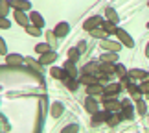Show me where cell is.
I'll return each mask as SVG.
<instances>
[{
  "label": "cell",
  "mask_w": 149,
  "mask_h": 133,
  "mask_svg": "<svg viewBox=\"0 0 149 133\" xmlns=\"http://www.w3.org/2000/svg\"><path fill=\"white\" fill-rule=\"evenodd\" d=\"M26 32L30 33V35H39V33H41L37 26H28V28H26Z\"/></svg>",
  "instance_id": "obj_32"
},
{
  "label": "cell",
  "mask_w": 149,
  "mask_h": 133,
  "mask_svg": "<svg viewBox=\"0 0 149 133\" xmlns=\"http://www.w3.org/2000/svg\"><path fill=\"white\" fill-rule=\"evenodd\" d=\"M9 4L13 6V8H17V11H26V9L31 8V4L28 2V0H11Z\"/></svg>",
  "instance_id": "obj_1"
},
{
  "label": "cell",
  "mask_w": 149,
  "mask_h": 133,
  "mask_svg": "<svg viewBox=\"0 0 149 133\" xmlns=\"http://www.w3.org/2000/svg\"><path fill=\"white\" fill-rule=\"evenodd\" d=\"M52 76H54V78H63V80L68 78L65 74V70H61V68H52Z\"/></svg>",
  "instance_id": "obj_22"
},
{
  "label": "cell",
  "mask_w": 149,
  "mask_h": 133,
  "mask_svg": "<svg viewBox=\"0 0 149 133\" xmlns=\"http://www.w3.org/2000/svg\"><path fill=\"white\" fill-rule=\"evenodd\" d=\"M136 109H138L140 115H146V103L142 100H136Z\"/></svg>",
  "instance_id": "obj_31"
},
{
  "label": "cell",
  "mask_w": 149,
  "mask_h": 133,
  "mask_svg": "<svg viewBox=\"0 0 149 133\" xmlns=\"http://www.w3.org/2000/svg\"><path fill=\"white\" fill-rule=\"evenodd\" d=\"M120 87H122V85H118V83L107 85V89H105V92H109V94H116V92L120 91Z\"/></svg>",
  "instance_id": "obj_23"
},
{
  "label": "cell",
  "mask_w": 149,
  "mask_h": 133,
  "mask_svg": "<svg viewBox=\"0 0 149 133\" xmlns=\"http://www.w3.org/2000/svg\"><path fill=\"white\" fill-rule=\"evenodd\" d=\"M101 61H109V63H111V61H116V54H114V52H112V54H103L101 56Z\"/></svg>",
  "instance_id": "obj_28"
},
{
  "label": "cell",
  "mask_w": 149,
  "mask_h": 133,
  "mask_svg": "<svg viewBox=\"0 0 149 133\" xmlns=\"http://www.w3.org/2000/svg\"><path fill=\"white\" fill-rule=\"evenodd\" d=\"M8 65H20L22 63V57L19 56V54H11V56H8Z\"/></svg>",
  "instance_id": "obj_15"
},
{
  "label": "cell",
  "mask_w": 149,
  "mask_h": 133,
  "mask_svg": "<svg viewBox=\"0 0 149 133\" xmlns=\"http://www.w3.org/2000/svg\"><path fill=\"white\" fill-rule=\"evenodd\" d=\"M116 35L120 37V41H122L125 46H129V48L134 44V43H133V39H131V37H129V35H127V33H125L123 30H116Z\"/></svg>",
  "instance_id": "obj_5"
},
{
  "label": "cell",
  "mask_w": 149,
  "mask_h": 133,
  "mask_svg": "<svg viewBox=\"0 0 149 133\" xmlns=\"http://www.w3.org/2000/svg\"><path fill=\"white\" fill-rule=\"evenodd\" d=\"M8 9H9V2L8 0H2V2H0V13H2V17H6Z\"/></svg>",
  "instance_id": "obj_26"
},
{
  "label": "cell",
  "mask_w": 149,
  "mask_h": 133,
  "mask_svg": "<svg viewBox=\"0 0 149 133\" xmlns=\"http://www.w3.org/2000/svg\"><path fill=\"white\" fill-rule=\"evenodd\" d=\"M63 70H65V74H66V76H70V78H74V76H76V67H74V61H70V59H68L66 61V65H65V68H63Z\"/></svg>",
  "instance_id": "obj_9"
},
{
  "label": "cell",
  "mask_w": 149,
  "mask_h": 133,
  "mask_svg": "<svg viewBox=\"0 0 149 133\" xmlns=\"http://www.w3.org/2000/svg\"><path fill=\"white\" fill-rule=\"evenodd\" d=\"M146 56L149 57V44H147V48H146Z\"/></svg>",
  "instance_id": "obj_38"
},
{
  "label": "cell",
  "mask_w": 149,
  "mask_h": 133,
  "mask_svg": "<svg viewBox=\"0 0 149 133\" xmlns=\"http://www.w3.org/2000/svg\"><path fill=\"white\" fill-rule=\"evenodd\" d=\"M35 52H39V54H48V52H50L48 43H41V44H37V46H35Z\"/></svg>",
  "instance_id": "obj_18"
},
{
  "label": "cell",
  "mask_w": 149,
  "mask_h": 133,
  "mask_svg": "<svg viewBox=\"0 0 149 133\" xmlns=\"http://www.w3.org/2000/svg\"><path fill=\"white\" fill-rule=\"evenodd\" d=\"M30 20L33 22V24H35L37 28H41L42 24H44V20H42V17L41 15H39L37 13V11H31V13H30Z\"/></svg>",
  "instance_id": "obj_10"
},
{
  "label": "cell",
  "mask_w": 149,
  "mask_h": 133,
  "mask_svg": "<svg viewBox=\"0 0 149 133\" xmlns=\"http://www.w3.org/2000/svg\"><path fill=\"white\" fill-rule=\"evenodd\" d=\"M65 85H66L70 91H76L79 83H77V80H74V78H66V80H65Z\"/></svg>",
  "instance_id": "obj_17"
},
{
  "label": "cell",
  "mask_w": 149,
  "mask_h": 133,
  "mask_svg": "<svg viewBox=\"0 0 149 133\" xmlns=\"http://www.w3.org/2000/svg\"><path fill=\"white\" fill-rule=\"evenodd\" d=\"M100 24H103V22L98 19V17H94V19H88L87 22H85V26H83V28H85L87 32H92L94 28H96V26H100Z\"/></svg>",
  "instance_id": "obj_6"
},
{
  "label": "cell",
  "mask_w": 149,
  "mask_h": 133,
  "mask_svg": "<svg viewBox=\"0 0 149 133\" xmlns=\"http://www.w3.org/2000/svg\"><path fill=\"white\" fill-rule=\"evenodd\" d=\"M101 48L111 50V52H118L120 48H122V44H120V43H112V41H103L101 43Z\"/></svg>",
  "instance_id": "obj_7"
},
{
  "label": "cell",
  "mask_w": 149,
  "mask_h": 133,
  "mask_svg": "<svg viewBox=\"0 0 149 133\" xmlns=\"http://www.w3.org/2000/svg\"><path fill=\"white\" fill-rule=\"evenodd\" d=\"M61 133H77V126L76 124H70V126H66V128H63Z\"/></svg>",
  "instance_id": "obj_30"
},
{
  "label": "cell",
  "mask_w": 149,
  "mask_h": 133,
  "mask_svg": "<svg viewBox=\"0 0 149 133\" xmlns=\"http://www.w3.org/2000/svg\"><path fill=\"white\" fill-rule=\"evenodd\" d=\"M147 28H149V22H147Z\"/></svg>",
  "instance_id": "obj_40"
},
{
  "label": "cell",
  "mask_w": 149,
  "mask_h": 133,
  "mask_svg": "<svg viewBox=\"0 0 149 133\" xmlns=\"http://www.w3.org/2000/svg\"><path fill=\"white\" fill-rule=\"evenodd\" d=\"M100 70H101V72H105L107 76H109V74H112L114 70H116V67H112L111 63H105V65H103V67H100Z\"/></svg>",
  "instance_id": "obj_21"
},
{
  "label": "cell",
  "mask_w": 149,
  "mask_h": 133,
  "mask_svg": "<svg viewBox=\"0 0 149 133\" xmlns=\"http://www.w3.org/2000/svg\"><path fill=\"white\" fill-rule=\"evenodd\" d=\"M116 72H118V76H120V78H125V74H127V70H125L122 65H118V67H116Z\"/></svg>",
  "instance_id": "obj_33"
},
{
  "label": "cell",
  "mask_w": 149,
  "mask_h": 133,
  "mask_svg": "<svg viewBox=\"0 0 149 133\" xmlns=\"http://www.w3.org/2000/svg\"><path fill=\"white\" fill-rule=\"evenodd\" d=\"M92 35H94V37H105L101 30H92Z\"/></svg>",
  "instance_id": "obj_35"
},
{
  "label": "cell",
  "mask_w": 149,
  "mask_h": 133,
  "mask_svg": "<svg viewBox=\"0 0 149 133\" xmlns=\"http://www.w3.org/2000/svg\"><path fill=\"white\" fill-rule=\"evenodd\" d=\"M129 76H131V78H138V80H142V78H146L147 74H146L144 70H136V68H134V70L129 72Z\"/></svg>",
  "instance_id": "obj_24"
},
{
  "label": "cell",
  "mask_w": 149,
  "mask_h": 133,
  "mask_svg": "<svg viewBox=\"0 0 149 133\" xmlns=\"http://www.w3.org/2000/svg\"><path fill=\"white\" fill-rule=\"evenodd\" d=\"M103 30H105V32H114V33H116V28H114V22H103Z\"/></svg>",
  "instance_id": "obj_29"
},
{
  "label": "cell",
  "mask_w": 149,
  "mask_h": 133,
  "mask_svg": "<svg viewBox=\"0 0 149 133\" xmlns=\"http://www.w3.org/2000/svg\"><path fill=\"white\" fill-rule=\"evenodd\" d=\"M107 17L111 19V22H118V15H116V11L112 8H107Z\"/></svg>",
  "instance_id": "obj_25"
},
{
  "label": "cell",
  "mask_w": 149,
  "mask_h": 133,
  "mask_svg": "<svg viewBox=\"0 0 149 133\" xmlns=\"http://www.w3.org/2000/svg\"><path fill=\"white\" fill-rule=\"evenodd\" d=\"M147 100H149V94H147Z\"/></svg>",
  "instance_id": "obj_39"
},
{
  "label": "cell",
  "mask_w": 149,
  "mask_h": 133,
  "mask_svg": "<svg viewBox=\"0 0 149 133\" xmlns=\"http://www.w3.org/2000/svg\"><path fill=\"white\" fill-rule=\"evenodd\" d=\"M85 107H87V111H88V113H92V115L98 111V106H96V102L92 100V96H88L87 100H85Z\"/></svg>",
  "instance_id": "obj_11"
},
{
  "label": "cell",
  "mask_w": 149,
  "mask_h": 133,
  "mask_svg": "<svg viewBox=\"0 0 149 133\" xmlns=\"http://www.w3.org/2000/svg\"><path fill=\"white\" fill-rule=\"evenodd\" d=\"M55 59H57V54H54V52H48V54H42L41 63H42V65H48V63H54Z\"/></svg>",
  "instance_id": "obj_12"
},
{
  "label": "cell",
  "mask_w": 149,
  "mask_h": 133,
  "mask_svg": "<svg viewBox=\"0 0 149 133\" xmlns=\"http://www.w3.org/2000/svg\"><path fill=\"white\" fill-rule=\"evenodd\" d=\"M68 30H70V28H68L66 22H59V24H57V28L54 30V33H55V37H65L66 33H68Z\"/></svg>",
  "instance_id": "obj_2"
},
{
  "label": "cell",
  "mask_w": 149,
  "mask_h": 133,
  "mask_svg": "<svg viewBox=\"0 0 149 133\" xmlns=\"http://www.w3.org/2000/svg\"><path fill=\"white\" fill-rule=\"evenodd\" d=\"M122 109V103L116 102V100H111V102H105V111L109 113H118Z\"/></svg>",
  "instance_id": "obj_3"
},
{
  "label": "cell",
  "mask_w": 149,
  "mask_h": 133,
  "mask_svg": "<svg viewBox=\"0 0 149 133\" xmlns=\"http://www.w3.org/2000/svg\"><path fill=\"white\" fill-rule=\"evenodd\" d=\"M15 20L19 22L20 26H26L28 28V17L24 15V11H17V13H15Z\"/></svg>",
  "instance_id": "obj_13"
},
{
  "label": "cell",
  "mask_w": 149,
  "mask_h": 133,
  "mask_svg": "<svg viewBox=\"0 0 149 133\" xmlns=\"http://www.w3.org/2000/svg\"><path fill=\"white\" fill-rule=\"evenodd\" d=\"M109 117H111V113H109V111H103V113L96 111V113L92 115V120H94V124H100L101 120H107Z\"/></svg>",
  "instance_id": "obj_8"
},
{
  "label": "cell",
  "mask_w": 149,
  "mask_h": 133,
  "mask_svg": "<svg viewBox=\"0 0 149 133\" xmlns=\"http://www.w3.org/2000/svg\"><path fill=\"white\" fill-rule=\"evenodd\" d=\"M0 26H2V28H9V22L2 17V20H0Z\"/></svg>",
  "instance_id": "obj_36"
},
{
  "label": "cell",
  "mask_w": 149,
  "mask_h": 133,
  "mask_svg": "<svg viewBox=\"0 0 149 133\" xmlns=\"http://www.w3.org/2000/svg\"><path fill=\"white\" fill-rule=\"evenodd\" d=\"M100 94H105V89H103L100 83L88 85V96H100Z\"/></svg>",
  "instance_id": "obj_4"
},
{
  "label": "cell",
  "mask_w": 149,
  "mask_h": 133,
  "mask_svg": "<svg viewBox=\"0 0 149 133\" xmlns=\"http://www.w3.org/2000/svg\"><path fill=\"white\" fill-rule=\"evenodd\" d=\"M61 113H63V103L61 102H55L54 106H52V117H61Z\"/></svg>",
  "instance_id": "obj_14"
},
{
  "label": "cell",
  "mask_w": 149,
  "mask_h": 133,
  "mask_svg": "<svg viewBox=\"0 0 149 133\" xmlns=\"http://www.w3.org/2000/svg\"><path fill=\"white\" fill-rule=\"evenodd\" d=\"M123 106H125V109H123V115H122V117L123 118H133V107H131L129 106V102H123Z\"/></svg>",
  "instance_id": "obj_19"
},
{
  "label": "cell",
  "mask_w": 149,
  "mask_h": 133,
  "mask_svg": "<svg viewBox=\"0 0 149 133\" xmlns=\"http://www.w3.org/2000/svg\"><path fill=\"white\" fill-rule=\"evenodd\" d=\"M77 57H79V50H77V48L68 50V59H70V61H76Z\"/></svg>",
  "instance_id": "obj_27"
},
{
  "label": "cell",
  "mask_w": 149,
  "mask_h": 133,
  "mask_svg": "<svg viewBox=\"0 0 149 133\" xmlns=\"http://www.w3.org/2000/svg\"><path fill=\"white\" fill-rule=\"evenodd\" d=\"M81 82L85 85H94V83H98V78H96V76H90V74H83V76H81Z\"/></svg>",
  "instance_id": "obj_16"
},
{
  "label": "cell",
  "mask_w": 149,
  "mask_h": 133,
  "mask_svg": "<svg viewBox=\"0 0 149 133\" xmlns=\"http://www.w3.org/2000/svg\"><path fill=\"white\" fill-rule=\"evenodd\" d=\"M0 50H2V54H6V44H4V41L0 43Z\"/></svg>",
  "instance_id": "obj_37"
},
{
  "label": "cell",
  "mask_w": 149,
  "mask_h": 133,
  "mask_svg": "<svg viewBox=\"0 0 149 133\" xmlns=\"http://www.w3.org/2000/svg\"><path fill=\"white\" fill-rule=\"evenodd\" d=\"M140 91H142V92H147V94H149V82H144V83H142Z\"/></svg>",
  "instance_id": "obj_34"
},
{
  "label": "cell",
  "mask_w": 149,
  "mask_h": 133,
  "mask_svg": "<svg viewBox=\"0 0 149 133\" xmlns=\"http://www.w3.org/2000/svg\"><path fill=\"white\" fill-rule=\"evenodd\" d=\"M100 70V67H96L94 63H88V65H85L83 68V74H90V72H98Z\"/></svg>",
  "instance_id": "obj_20"
}]
</instances>
